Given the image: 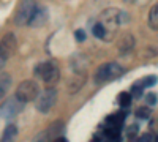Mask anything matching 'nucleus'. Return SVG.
I'll list each match as a JSON object with an SVG mask.
<instances>
[{"label": "nucleus", "instance_id": "4be33fe9", "mask_svg": "<svg viewBox=\"0 0 158 142\" xmlns=\"http://www.w3.org/2000/svg\"><path fill=\"white\" fill-rule=\"evenodd\" d=\"M106 136H108V139L117 142V140H118V130H115V128H111V130L106 131Z\"/></svg>", "mask_w": 158, "mask_h": 142}, {"label": "nucleus", "instance_id": "f03ea898", "mask_svg": "<svg viewBox=\"0 0 158 142\" xmlns=\"http://www.w3.org/2000/svg\"><path fill=\"white\" fill-rule=\"evenodd\" d=\"M35 10H36V5H35L33 0H22L18 6V10H16V13H15V22L18 25L29 24Z\"/></svg>", "mask_w": 158, "mask_h": 142}, {"label": "nucleus", "instance_id": "b1692460", "mask_svg": "<svg viewBox=\"0 0 158 142\" xmlns=\"http://www.w3.org/2000/svg\"><path fill=\"white\" fill-rule=\"evenodd\" d=\"M146 101L149 103L150 106H153V104H156L158 98H156V95H155V93H147V95H146Z\"/></svg>", "mask_w": 158, "mask_h": 142}, {"label": "nucleus", "instance_id": "f8f14e48", "mask_svg": "<svg viewBox=\"0 0 158 142\" xmlns=\"http://www.w3.org/2000/svg\"><path fill=\"white\" fill-rule=\"evenodd\" d=\"M62 133H63V123L62 122H56L52 126H49V130H48V136H49L51 140L60 137Z\"/></svg>", "mask_w": 158, "mask_h": 142}, {"label": "nucleus", "instance_id": "a211bd4d", "mask_svg": "<svg viewBox=\"0 0 158 142\" xmlns=\"http://www.w3.org/2000/svg\"><path fill=\"white\" fill-rule=\"evenodd\" d=\"M131 96H135V98L142 96V84H135L131 87Z\"/></svg>", "mask_w": 158, "mask_h": 142}, {"label": "nucleus", "instance_id": "4468645a", "mask_svg": "<svg viewBox=\"0 0 158 142\" xmlns=\"http://www.w3.org/2000/svg\"><path fill=\"white\" fill-rule=\"evenodd\" d=\"M3 49L6 51H15L16 49V40H15V36H13V33H6L3 36Z\"/></svg>", "mask_w": 158, "mask_h": 142}, {"label": "nucleus", "instance_id": "a878e982", "mask_svg": "<svg viewBox=\"0 0 158 142\" xmlns=\"http://www.w3.org/2000/svg\"><path fill=\"white\" fill-rule=\"evenodd\" d=\"M152 140H153V136L152 134H142L141 139H139V142H152Z\"/></svg>", "mask_w": 158, "mask_h": 142}, {"label": "nucleus", "instance_id": "ddd939ff", "mask_svg": "<svg viewBox=\"0 0 158 142\" xmlns=\"http://www.w3.org/2000/svg\"><path fill=\"white\" fill-rule=\"evenodd\" d=\"M149 25L153 30H158V2L152 6V10L149 13Z\"/></svg>", "mask_w": 158, "mask_h": 142}, {"label": "nucleus", "instance_id": "aec40b11", "mask_svg": "<svg viewBox=\"0 0 158 142\" xmlns=\"http://www.w3.org/2000/svg\"><path fill=\"white\" fill-rule=\"evenodd\" d=\"M149 115H150V109H147V108L136 109V117H139V119H147Z\"/></svg>", "mask_w": 158, "mask_h": 142}, {"label": "nucleus", "instance_id": "20e7f679", "mask_svg": "<svg viewBox=\"0 0 158 142\" xmlns=\"http://www.w3.org/2000/svg\"><path fill=\"white\" fill-rule=\"evenodd\" d=\"M56 101H57V90L56 88L44 90V92L36 98V109H38V112H41V114L49 112L52 108H54Z\"/></svg>", "mask_w": 158, "mask_h": 142}, {"label": "nucleus", "instance_id": "0eeeda50", "mask_svg": "<svg viewBox=\"0 0 158 142\" xmlns=\"http://www.w3.org/2000/svg\"><path fill=\"white\" fill-rule=\"evenodd\" d=\"M48 19H49L48 10L43 8V6L36 8L35 13L32 14V18H30V21H29V25H30V27H43V25L48 22Z\"/></svg>", "mask_w": 158, "mask_h": 142}, {"label": "nucleus", "instance_id": "9d476101", "mask_svg": "<svg viewBox=\"0 0 158 142\" xmlns=\"http://www.w3.org/2000/svg\"><path fill=\"white\" fill-rule=\"evenodd\" d=\"M11 87V76L8 73H0V99H2Z\"/></svg>", "mask_w": 158, "mask_h": 142}, {"label": "nucleus", "instance_id": "f257e3e1", "mask_svg": "<svg viewBox=\"0 0 158 142\" xmlns=\"http://www.w3.org/2000/svg\"><path fill=\"white\" fill-rule=\"evenodd\" d=\"M123 73L122 67L115 62H109V63H103L100 65L95 71V82L97 84H103V82H108L112 81L115 77H118Z\"/></svg>", "mask_w": 158, "mask_h": 142}, {"label": "nucleus", "instance_id": "bb28decb", "mask_svg": "<svg viewBox=\"0 0 158 142\" xmlns=\"http://www.w3.org/2000/svg\"><path fill=\"white\" fill-rule=\"evenodd\" d=\"M56 142H68V140L65 139V137H62V136H60V137H57V139H56Z\"/></svg>", "mask_w": 158, "mask_h": 142}, {"label": "nucleus", "instance_id": "dca6fc26", "mask_svg": "<svg viewBox=\"0 0 158 142\" xmlns=\"http://www.w3.org/2000/svg\"><path fill=\"white\" fill-rule=\"evenodd\" d=\"M118 104H120L122 108H128L131 104V95L127 93V92H122L120 95H118Z\"/></svg>", "mask_w": 158, "mask_h": 142}, {"label": "nucleus", "instance_id": "5701e85b", "mask_svg": "<svg viewBox=\"0 0 158 142\" xmlns=\"http://www.w3.org/2000/svg\"><path fill=\"white\" fill-rule=\"evenodd\" d=\"M8 60V54H6V51L3 47H0V70H2L5 67V63Z\"/></svg>", "mask_w": 158, "mask_h": 142}, {"label": "nucleus", "instance_id": "39448f33", "mask_svg": "<svg viewBox=\"0 0 158 142\" xmlns=\"http://www.w3.org/2000/svg\"><path fill=\"white\" fill-rule=\"evenodd\" d=\"M44 82L48 84H54L59 81V77H60V71L59 68L54 65L52 62H46V63H41V65H38L36 67V71H35Z\"/></svg>", "mask_w": 158, "mask_h": 142}, {"label": "nucleus", "instance_id": "9b49d317", "mask_svg": "<svg viewBox=\"0 0 158 142\" xmlns=\"http://www.w3.org/2000/svg\"><path fill=\"white\" fill-rule=\"evenodd\" d=\"M16 134H18V128L16 125H6V128L3 130V136L0 139V142H15L16 139Z\"/></svg>", "mask_w": 158, "mask_h": 142}, {"label": "nucleus", "instance_id": "6ab92c4d", "mask_svg": "<svg viewBox=\"0 0 158 142\" xmlns=\"http://www.w3.org/2000/svg\"><path fill=\"white\" fill-rule=\"evenodd\" d=\"M32 142H51V139H49V136H48V131L36 134V136L33 137V140H32Z\"/></svg>", "mask_w": 158, "mask_h": 142}, {"label": "nucleus", "instance_id": "f3484780", "mask_svg": "<svg viewBox=\"0 0 158 142\" xmlns=\"http://www.w3.org/2000/svg\"><path fill=\"white\" fill-rule=\"evenodd\" d=\"M94 35L97 38H106V29L103 27V24L101 22H97L94 25Z\"/></svg>", "mask_w": 158, "mask_h": 142}, {"label": "nucleus", "instance_id": "2eb2a0df", "mask_svg": "<svg viewBox=\"0 0 158 142\" xmlns=\"http://www.w3.org/2000/svg\"><path fill=\"white\" fill-rule=\"evenodd\" d=\"M106 122H108V125H111L112 128H115V130H118V128L122 126V123H123V115H120V114H115V115H109Z\"/></svg>", "mask_w": 158, "mask_h": 142}, {"label": "nucleus", "instance_id": "412c9836", "mask_svg": "<svg viewBox=\"0 0 158 142\" xmlns=\"http://www.w3.org/2000/svg\"><path fill=\"white\" fill-rule=\"evenodd\" d=\"M155 84H156L155 76H147V77H144V81H142V87H152Z\"/></svg>", "mask_w": 158, "mask_h": 142}, {"label": "nucleus", "instance_id": "1a4fd4ad", "mask_svg": "<svg viewBox=\"0 0 158 142\" xmlns=\"http://www.w3.org/2000/svg\"><path fill=\"white\" fill-rule=\"evenodd\" d=\"M84 82H85V74H79L77 71H76V74H74V77L70 81V85H68V90H70V93H76L79 88H81L82 85H84Z\"/></svg>", "mask_w": 158, "mask_h": 142}, {"label": "nucleus", "instance_id": "393cba45", "mask_svg": "<svg viewBox=\"0 0 158 142\" xmlns=\"http://www.w3.org/2000/svg\"><path fill=\"white\" fill-rule=\"evenodd\" d=\"M74 36H76L77 41H84V40H85V32H84L82 29H79V30H76Z\"/></svg>", "mask_w": 158, "mask_h": 142}, {"label": "nucleus", "instance_id": "7ed1b4c3", "mask_svg": "<svg viewBox=\"0 0 158 142\" xmlns=\"http://www.w3.org/2000/svg\"><path fill=\"white\" fill-rule=\"evenodd\" d=\"M16 98L21 103H29L38 98V85L33 81H24L16 90Z\"/></svg>", "mask_w": 158, "mask_h": 142}, {"label": "nucleus", "instance_id": "423d86ee", "mask_svg": "<svg viewBox=\"0 0 158 142\" xmlns=\"http://www.w3.org/2000/svg\"><path fill=\"white\" fill-rule=\"evenodd\" d=\"M22 104H24V103H21L18 98H10V99H6L3 104H2V108H0V117L5 119V120L15 119L16 115L21 112Z\"/></svg>", "mask_w": 158, "mask_h": 142}, {"label": "nucleus", "instance_id": "6e6552de", "mask_svg": "<svg viewBox=\"0 0 158 142\" xmlns=\"http://www.w3.org/2000/svg\"><path fill=\"white\" fill-rule=\"evenodd\" d=\"M133 47H135V38L131 36V35H123L120 38V43H118V49H120V52L122 54H127Z\"/></svg>", "mask_w": 158, "mask_h": 142}]
</instances>
